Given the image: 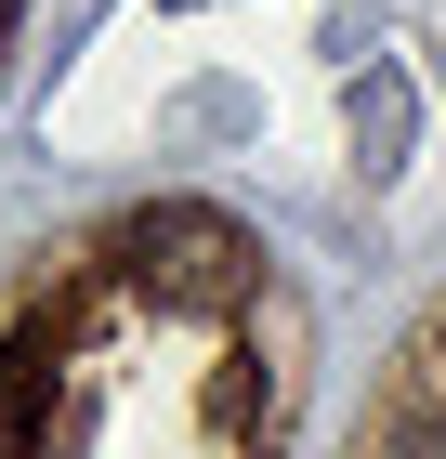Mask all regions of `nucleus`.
<instances>
[{"label":"nucleus","mask_w":446,"mask_h":459,"mask_svg":"<svg viewBox=\"0 0 446 459\" xmlns=\"http://www.w3.org/2000/svg\"><path fill=\"white\" fill-rule=\"evenodd\" d=\"M158 13H210V0H158Z\"/></svg>","instance_id":"nucleus-2"},{"label":"nucleus","mask_w":446,"mask_h":459,"mask_svg":"<svg viewBox=\"0 0 446 459\" xmlns=\"http://www.w3.org/2000/svg\"><path fill=\"white\" fill-rule=\"evenodd\" d=\"M394 459H446V446H394Z\"/></svg>","instance_id":"nucleus-3"},{"label":"nucleus","mask_w":446,"mask_h":459,"mask_svg":"<svg viewBox=\"0 0 446 459\" xmlns=\"http://www.w3.org/2000/svg\"><path fill=\"white\" fill-rule=\"evenodd\" d=\"M118 263H132V289L158 302V316H237V302H249V276H263V249H249L223 211H197V197L144 211L132 237H118Z\"/></svg>","instance_id":"nucleus-1"},{"label":"nucleus","mask_w":446,"mask_h":459,"mask_svg":"<svg viewBox=\"0 0 446 459\" xmlns=\"http://www.w3.org/2000/svg\"><path fill=\"white\" fill-rule=\"evenodd\" d=\"M433 354H446V316H433Z\"/></svg>","instance_id":"nucleus-4"}]
</instances>
